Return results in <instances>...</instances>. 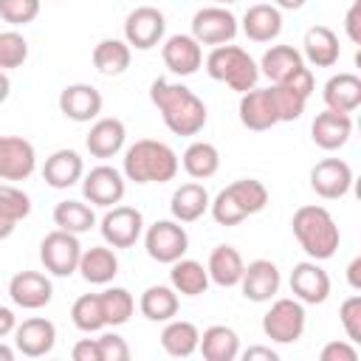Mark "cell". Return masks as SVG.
<instances>
[{
    "label": "cell",
    "instance_id": "obj_22",
    "mask_svg": "<svg viewBox=\"0 0 361 361\" xmlns=\"http://www.w3.org/2000/svg\"><path fill=\"white\" fill-rule=\"evenodd\" d=\"M353 135V116L338 110H322L310 124V138L319 149H341Z\"/></svg>",
    "mask_w": 361,
    "mask_h": 361
},
{
    "label": "cell",
    "instance_id": "obj_38",
    "mask_svg": "<svg viewBox=\"0 0 361 361\" xmlns=\"http://www.w3.org/2000/svg\"><path fill=\"white\" fill-rule=\"evenodd\" d=\"M180 164H183V169H186L189 178L206 180V178L217 175V169H220V152H217V147L209 144V141H192V144L183 149Z\"/></svg>",
    "mask_w": 361,
    "mask_h": 361
},
{
    "label": "cell",
    "instance_id": "obj_52",
    "mask_svg": "<svg viewBox=\"0 0 361 361\" xmlns=\"http://www.w3.org/2000/svg\"><path fill=\"white\" fill-rule=\"evenodd\" d=\"M243 358H245V361H254V358H265V361H276L279 355H276V353H274L271 347H259V344H257V347H248V350L243 353Z\"/></svg>",
    "mask_w": 361,
    "mask_h": 361
},
{
    "label": "cell",
    "instance_id": "obj_20",
    "mask_svg": "<svg viewBox=\"0 0 361 361\" xmlns=\"http://www.w3.org/2000/svg\"><path fill=\"white\" fill-rule=\"evenodd\" d=\"M279 285H282V276L271 259H254L243 268L240 288L248 302H271L279 293Z\"/></svg>",
    "mask_w": 361,
    "mask_h": 361
},
{
    "label": "cell",
    "instance_id": "obj_37",
    "mask_svg": "<svg viewBox=\"0 0 361 361\" xmlns=\"http://www.w3.org/2000/svg\"><path fill=\"white\" fill-rule=\"evenodd\" d=\"M197 341H200V330L186 319H169L166 327L161 330V347L172 358H189L192 353H197Z\"/></svg>",
    "mask_w": 361,
    "mask_h": 361
},
{
    "label": "cell",
    "instance_id": "obj_43",
    "mask_svg": "<svg viewBox=\"0 0 361 361\" xmlns=\"http://www.w3.org/2000/svg\"><path fill=\"white\" fill-rule=\"evenodd\" d=\"M271 96H274L279 121H296L305 113L307 99L302 93H296L293 87H288V85H271Z\"/></svg>",
    "mask_w": 361,
    "mask_h": 361
},
{
    "label": "cell",
    "instance_id": "obj_4",
    "mask_svg": "<svg viewBox=\"0 0 361 361\" xmlns=\"http://www.w3.org/2000/svg\"><path fill=\"white\" fill-rule=\"evenodd\" d=\"M268 206V189L257 178H240L217 192V197L209 203V212L217 226H237L245 217L262 212Z\"/></svg>",
    "mask_w": 361,
    "mask_h": 361
},
{
    "label": "cell",
    "instance_id": "obj_54",
    "mask_svg": "<svg viewBox=\"0 0 361 361\" xmlns=\"http://www.w3.org/2000/svg\"><path fill=\"white\" fill-rule=\"evenodd\" d=\"M271 3H274L279 11H282V8H285V11H296V8H302L307 0H271Z\"/></svg>",
    "mask_w": 361,
    "mask_h": 361
},
{
    "label": "cell",
    "instance_id": "obj_50",
    "mask_svg": "<svg viewBox=\"0 0 361 361\" xmlns=\"http://www.w3.org/2000/svg\"><path fill=\"white\" fill-rule=\"evenodd\" d=\"M73 361H102V353H99V341L96 338H79L71 350Z\"/></svg>",
    "mask_w": 361,
    "mask_h": 361
},
{
    "label": "cell",
    "instance_id": "obj_8",
    "mask_svg": "<svg viewBox=\"0 0 361 361\" xmlns=\"http://www.w3.org/2000/svg\"><path fill=\"white\" fill-rule=\"evenodd\" d=\"M144 248L155 262L172 265L189 251V234L178 220H155L144 231Z\"/></svg>",
    "mask_w": 361,
    "mask_h": 361
},
{
    "label": "cell",
    "instance_id": "obj_53",
    "mask_svg": "<svg viewBox=\"0 0 361 361\" xmlns=\"http://www.w3.org/2000/svg\"><path fill=\"white\" fill-rule=\"evenodd\" d=\"M358 271H361V257H355V259L347 265V279H350V288H353V290H358V288H361Z\"/></svg>",
    "mask_w": 361,
    "mask_h": 361
},
{
    "label": "cell",
    "instance_id": "obj_57",
    "mask_svg": "<svg viewBox=\"0 0 361 361\" xmlns=\"http://www.w3.org/2000/svg\"><path fill=\"white\" fill-rule=\"evenodd\" d=\"M231 3H237V0H214V6H231Z\"/></svg>",
    "mask_w": 361,
    "mask_h": 361
},
{
    "label": "cell",
    "instance_id": "obj_18",
    "mask_svg": "<svg viewBox=\"0 0 361 361\" xmlns=\"http://www.w3.org/2000/svg\"><path fill=\"white\" fill-rule=\"evenodd\" d=\"M237 113H240L243 127H248L254 133H262V130H271L274 124H279V113H276L271 87H251V90L240 93Z\"/></svg>",
    "mask_w": 361,
    "mask_h": 361
},
{
    "label": "cell",
    "instance_id": "obj_46",
    "mask_svg": "<svg viewBox=\"0 0 361 361\" xmlns=\"http://www.w3.org/2000/svg\"><path fill=\"white\" fill-rule=\"evenodd\" d=\"M96 341H99L102 361H127L130 358V347L118 333H102Z\"/></svg>",
    "mask_w": 361,
    "mask_h": 361
},
{
    "label": "cell",
    "instance_id": "obj_9",
    "mask_svg": "<svg viewBox=\"0 0 361 361\" xmlns=\"http://www.w3.org/2000/svg\"><path fill=\"white\" fill-rule=\"evenodd\" d=\"M166 34V17L155 6H138L124 20V42L135 51H149L161 45Z\"/></svg>",
    "mask_w": 361,
    "mask_h": 361
},
{
    "label": "cell",
    "instance_id": "obj_28",
    "mask_svg": "<svg viewBox=\"0 0 361 361\" xmlns=\"http://www.w3.org/2000/svg\"><path fill=\"white\" fill-rule=\"evenodd\" d=\"M305 54L302 59H307L310 65L316 68H333L341 56V45H338V37L333 28L327 25H310L305 31Z\"/></svg>",
    "mask_w": 361,
    "mask_h": 361
},
{
    "label": "cell",
    "instance_id": "obj_33",
    "mask_svg": "<svg viewBox=\"0 0 361 361\" xmlns=\"http://www.w3.org/2000/svg\"><path fill=\"white\" fill-rule=\"evenodd\" d=\"M28 214H31V197L14 183H3L0 186V240H8L17 223L25 220Z\"/></svg>",
    "mask_w": 361,
    "mask_h": 361
},
{
    "label": "cell",
    "instance_id": "obj_39",
    "mask_svg": "<svg viewBox=\"0 0 361 361\" xmlns=\"http://www.w3.org/2000/svg\"><path fill=\"white\" fill-rule=\"evenodd\" d=\"M54 226L71 234H85L96 226L93 206H87L85 200H59L54 206Z\"/></svg>",
    "mask_w": 361,
    "mask_h": 361
},
{
    "label": "cell",
    "instance_id": "obj_1",
    "mask_svg": "<svg viewBox=\"0 0 361 361\" xmlns=\"http://www.w3.org/2000/svg\"><path fill=\"white\" fill-rule=\"evenodd\" d=\"M149 99L158 107L164 124L175 135H197L206 127V104L197 99L186 85L169 82V79H155L149 85Z\"/></svg>",
    "mask_w": 361,
    "mask_h": 361
},
{
    "label": "cell",
    "instance_id": "obj_55",
    "mask_svg": "<svg viewBox=\"0 0 361 361\" xmlns=\"http://www.w3.org/2000/svg\"><path fill=\"white\" fill-rule=\"evenodd\" d=\"M8 93H11V82H8L6 71H0V104L8 99Z\"/></svg>",
    "mask_w": 361,
    "mask_h": 361
},
{
    "label": "cell",
    "instance_id": "obj_45",
    "mask_svg": "<svg viewBox=\"0 0 361 361\" xmlns=\"http://www.w3.org/2000/svg\"><path fill=\"white\" fill-rule=\"evenodd\" d=\"M338 319H341V327H344L347 338H350L353 344H358V341H361V296H358V293H353V296H347V299L341 302Z\"/></svg>",
    "mask_w": 361,
    "mask_h": 361
},
{
    "label": "cell",
    "instance_id": "obj_34",
    "mask_svg": "<svg viewBox=\"0 0 361 361\" xmlns=\"http://www.w3.org/2000/svg\"><path fill=\"white\" fill-rule=\"evenodd\" d=\"M130 59H133V48L116 37L99 39L93 48V68L102 76H121L130 68Z\"/></svg>",
    "mask_w": 361,
    "mask_h": 361
},
{
    "label": "cell",
    "instance_id": "obj_32",
    "mask_svg": "<svg viewBox=\"0 0 361 361\" xmlns=\"http://www.w3.org/2000/svg\"><path fill=\"white\" fill-rule=\"evenodd\" d=\"M178 307L180 299L172 285H149L138 299V310L149 322H169L178 316Z\"/></svg>",
    "mask_w": 361,
    "mask_h": 361
},
{
    "label": "cell",
    "instance_id": "obj_12",
    "mask_svg": "<svg viewBox=\"0 0 361 361\" xmlns=\"http://www.w3.org/2000/svg\"><path fill=\"white\" fill-rule=\"evenodd\" d=\"M124 192H127V180L116 166L102 164V166H93L87 175H82V195L90 206L110 209L121 203Z\"/></svg>",
    "mask_w": 361,
    "mask_h": 361
},
{
    "label": "cell",
    "instance_id": "obj_21",
    "mask_svg": "<svg viewBox=\"0 0 361 361\" xmlns=\"http://www.w3.org/2000/svg\"><path fill=\"white\" fill-rule=\"evenodd\" d=\"M56 344V327L51 319L31 316L23 324L14 327V347L28 358H42Z\"/></svg>",
    "mask_w": 361,
    "mask_h": 361
},
{
    "label": "cell",
    "instance_id": "obj_17",
    "mask_svg": "<svg viewBox=\"0 0 361 361\" xmlns=\"http://www.w3.org/2000/svg\"><path fill=\"white\" fill-rule=\"evenodd\" d=\"M8 296L23 310H39L54 299V285L42 271H20L8 282Z\"/></svg>",
    "mask_w": 361,
    "mask_h": 361
},
{
    "label": "cell",
    "instance_id": "obj_15",
    "mask_svg": "<svg viewBox=\"0 0 361 361\" xmlns=\"http://www.w3.org/2000/svg\"><path fill=\"white\" fill-rule=\"evenodd\" d=\"M290 293L302 305H322L330 296V276L316 259L296 262L290 271Z\"/></svg>",
    "mask_w": 361,
    "mask_h": 361
},
{
    "label": "cell",
    "instance_id": "obj_13",
    "mask_svg": "<svg viewBox=\"0 0 361 361\" xmlns=\"http://www.w3.org/2000/svg\"><path fill=\"white\" fill-rule=\"evenodd\" d=\"M34 169V144L20 135H0V180H28Z\"/></svg>",
    "mask_w": 361,
    "mask_h": 361
},
{
    "label": "cell",
    "instance_id": "obj_56",
    "mask_svg": "<svg viewBox=\"0 0 361 361\" xmlns=\"http://www.w3.org/2000/svg\"><path fill=\"white\" fill-rule=\"evenodd\" d=\"M11 358H14V347H8V344L0 341V361H11Z\"/></svg>",
    "mask_w": 361,
    "mask_h": 361
},
{
    "label": "cell",
    "instance_id": "obj_7",
    "mask_svg": "<svg viewBox=\"0 0 361 361\" xmlns=\"http://www.w3.org/2000/svg\"><path fill=\"white\" fill-rule=\"evenodd\" d=\"M79 257H82V243L79 234L54 228L42 237L39 243V262L45 265L48 274L54 276H71L79 268Z\"/></svg>",
    "mask_w": 361,
    "mask_h": 361
},
{
    "label": "cell",
    "instance_id": "obj_40",
    "mask_svg": "<svg viewBox=\"0 0 361 361\" xmlns=\"http://www.w3.org/2000/svg\"><path fill=\"white\" fill-rule=\"evenodd\" d=\"M99 302H102V313H104L107 327H121L135 313V299L127 288H104L99 293Z\"/></svg>",
    "mask_w": 361,
    "mask_h": 361
},
{
    "label": "cell",
    "instance_id": "obj_36",
    "mask_svg": "<svg viewBox=\"0 0 361 361\" xmlns=\"http://www.w3.org/2000/svg\"><path fill=\"white\" fill-rule=\"evenodd\" d=\"M209 282H212V279H209V271L203 268V262L186 259V257H180V259L172 262L169 285H172L180 296H200V293H206Z\"/></svg>",
    "mask_w": 361,
    "mask_h": 361
},
{
    "label": "cell",
    "instance_id": "obj_14",
    "mask_svg": "<svg viewBox=\"0 0 361 361\" xmlns=\"http://www.w3.org/2000/svg\"><path fill=\"white\" fill-rule=\"evenodd\" d=\"M353 186V169L341 158H324L310 169V189L324 200H338Z\"/></svg>",
    "mask_w": 361,
    "mask_h": 361
},
{
    "label": "cell",
    "instance_id": "obj_29",
    "mask_svg": "<svg viewBox=\"0 0 361 361\" xmlns=\"http://www.w3.org/2000/svg\"><path fill=\"white\" fill-rule=\"evenodd\" d=\"M322 99L327 104V110H338V113H353L361 104V79L350 71L336 73L324 82Z\"/></svg>",
    "mask_w": 361,
    "mask_h": 361
},
{
    "label": "cell",
    "instance_id": "obj_51",
    "mask_svg": "<svg viewBox=\"0 0 361 361\" xmlns=\"http://www.w3.org/2000/svg\"><path fill=\"white\" fill-rule=\"evenodd\" d=\"M14 327H17L14 310H11V307H0V341H3L8 333H14Z\"/></svg>",
    "mask_w": 361,
    "mask_h": 361
},
{
    "label": "cell",
    "instance_id": "obj_16",
    "mask_svg": "<svg viewBox=\"0 0 361 361\" xmlns=\"http://www.w3.org/2000/svg\"><path fill=\"white\" fill-rule=\"evenodd\" d=\"M102 93L87 85V82H73V85H65L62 93H59V110L65 118L76 121V124H85V121H93L99 118L102 113Z\"/></svg>",
    "mask_w": 361,
    "mask_h": 361
},
{
    "label": "cell",
    "instance_id": "obj_5",
    "mask_svg": "<svg viewBox=\"0 0 361 361\" xmlns=\"http://www.w3.org/2000/svg\"><path fill=\"white\" fill-rule=\"evenodd\" d=\"M206 73L214 82H226L231 90L245 93L251 87H257L259 65L254 62V56L248 51L226 42V45H214L212 54L206 56Z\"/></svg>",
    "mask_w": 361,
    "mask_h": 361
},
{
    "label": "cell",
    "instance_id": "obj_58",
    "mask_svg": "<svg viewBox=\"0 0 361 361\" xmlns=\"http://www.w3.org/2000/svg\"><path fill=\"white\" fill-rule=\"evenodd\" d=\"M0 6H3V0H0Z\"/></svg>",
    "mask_w": 361,
    "mask_h": 361
},
{
    "label": "cell",
    "instance_id": "obj_27",
    "mask_svg": "<svg viewBox=\"0 0 361 361\" xmlns=\"http://www.w3.org/2000/svg\"><path fill=\"white\" fill-rule=\"evenodd\" d=\"M76 271L90 285H107L118 274V257L110 245H90V248H82Z\"/></svg>",
    "mask_w": 361,
    "mask_h": 361
},
{
    "label": "cell",
    "instance_id": "obj_25",
    "mask_svg": "<svg viewBox=\"0 0 361 361\" xmlns=\"http://www.w3.org/2000/svg\"><path fill=\"white\" fill-rule=\"evenodd\" d=\"M209 203H212V197H209L206 186L197 180H189L172 192L169 212H172V220H178V223H195L209 212Z\"/></svg>",
    "mask_w": 361,
    "mask_h": 361
},
{
    "label": "cell",
    "instance_id": "obj_6",
    "mask_svg": "<svg viewBox=\"0 0 361 361\" xmlns=\"http://www.w3.org/2000/svg\"><path fill=\"white\" fill-rule=\"evenodd\" d=\"M305 324H307V316H305V305L293 296H285V299H274V305L268 307V313L262 316V333L276 341V344H293L302 338L305 333Z\"/></svg>",
    "mask_w": 361,
    "mask_h": 361
},
{
    "label": "cell",
    "instance_id": "obj_10",
    "mask_svg": "<svg viewBox=\"0 0 361 361\" xmlns=\"http://www.w3.org/2000/svg\"><path fill=\"white\" fill-rule=\"evenodd\" d=\"M237 17L226 6H206L192 17V37L200 45H226L237 37Z\"/></svg>",
    "mask_w": 361,
    "mask_h": 361
},
{
    "label": "cell",
    "instance_id": "obj_42",
    "mask_svg": "<svg viewBox=\"0 0 361 361\" xmlns=\"http://www.w3.org/2000/svg\"><path fill=\"white\" fill-rule=\"evenodd\" d=\"M28 59V42L20 31H0V71H14Z\"/></svg>",
    "mask_w": 361,
    "mask_h": 361
},
{
    "label": "cell",
    "instance_id": "obj_35",
    "mask_svg": "<svg viewBox=\"0 0 361 361\" xmlns=\"http://www.w3.org/2000/svg\"><path fill=\"white\" fill-rule=\"evenodd\" d=\"M302 65H305V59L293 45H271L259 59V73H265L274 85H279L288 76H293Z\"/></svg>",
    "mask_w": 361,
    "mask_h": 361
},
{
    "label": "cell",
    "instance_id": "obj_44",
    "mask_svg": "<svg viewBox=\"0 0 361 361\" xmlns=\"http://www.w3.org/2000/svg\"><path fill=\"white\" fill-rule=\"evenodd\" d=\"M39 14V0H3L0 17L8 25H28Z\"/></svg>",
    "mask_w": 361,
    "mask_h": 361
},
{
    "label": "cell",
    "instance_id": "obj_2",
    "mask_svg": "<svg viewBox=\"0 0 361 361\" xmlns=\"http://www.w3.org/2000/svg\"><path fill=\"white\" fill-rule=\"evenodd\" d=\"M290 228H293V237L302 245V251L316 262L330 259L338 251L341 231L324 206H316V203L299 206L290 217Z\"/></svg>",
    "mask_w": 361,
    "mask_h": 361
},
{
    "label": "cell",
    "instance_id": "obj_31",
    "mask_svg": "<svg viewBox=\"0 0 361 361\" xmlns=\"http://www.w3.org/2000/svg\"><path fill=\"white\" fill-rule=\"evenodd\" d=\"M243 268H245V262H243V257H240V251H237L234 245H214V248H212L206 271H209V279H212L214 285H220V288H234V285H240Z\"/></svg>",
    "mask_w": 361,
    "mask_h": 361
},
{
    "label": "cell",
    "instance_id": "obj_24",
    "mask_svg": "<svg viewBox=\"0 0 361 361\" xmlns=\"http://www.w3.org/2000/svg\"><path fill=\"white\" fill-rule=\"evenodd\" d=\"M85 175V161L76 149H56L42 164V180L51 189H68Z\"/></svg>",
    "mask_w": 361,
    "mask_h": 361
},
{
    "label": "cell",
    "instance_id": "obj_26",
    "mask_svg": "<svg viewBox=\"0 0 361 361\" xmlns=\"http://www.w3.org/2000/svg\"><path fill=\"white\" fill-rule=\"evenodd\" d=\"M243 34L251 42H271L282 34V11L274 3H257L248 6L243 14Z\"/></svg>",
    "mask_w": 361,
    "mask_h": 361
},
{
    "label": "cell",
    "instance_id": "obj_48",
    "mask_svg": "<svg viewBox=\"0 0 361 361\" xmlns=\"http://www.w3.org/2000/svg\"><path fill=\"white\" fill-rule=\"evenodd\" d=\"M279 85H288V87H293L296 93H302L305 99H310V93H313V73H310V68H299L293 76H288L285 82H279Z\"/></svg>",
    "mask_w": 361,
    "mask_h": 361
},
{
    "label": "cell",
    "instance_id": "obj_30",
    "mask_svg": "<svg viewBox=\"0 0 361 361\" xmlns=\"http://www.w3.org/2000/svg\"><path fill=\"white\" fill-rule=\"evenodd\" d=\"M197 350L206 361H234L240 355V336L226 324H212L200 333Z\"/></svg>",
    "mask_w": 361,
    "mask_h": 361
},
{
    "label": "cell",
    "instance_id": "obj_23",
    "mask_svg": "<svg viewBox=\"0 0 361 361\" xmlns=\"http://www.w3.org/2000/svg\"><path fill=\"white\" fill-rule=\"evenodd\" d=\"M124 141H127V127H124V121L107 116V118H96V121H93L90 133H87V138H85V147H87V152H90L93 158H113V155L121 152Z\"/></svg>",
    "mask_w": 361,
    "mask_h": 361
},
{
    "label": "cell",
    "instance_id": "obj_19",
    "mask_svg": "<svg viewBox=\"0 0 361 361\" xmlns=\"http://www.w3.org/2000/svg\"><path fill=\"white\" fill-rule=\"evenodd\" d=\"M161 59L175 76H192L203 68V48L192 34H172L161 45Z\"/></svg>",
    "mask_w": 361,
    "mask_h": 361
},
{
    "label": "cell",
    "instance_id": "obj_47",
    "mask_svg": "<svg viewBox=\"0 0 361 361\" xmlns=\"http://www.w3.org/2000/svg\"><path fill=\"white\" fill-rule=\"evenodd\" d=\"M322 361H358V350L355 344L347 338V341H327L319 353Z\"/></svg>",
    "mask_w": 361,
    "mask_h": 361
},
{
    "label": "cell",
    "instance_id": "obj_49",
    "mask_svg": "<svg viewBox=\"0 0 361 361\" xmlns=\"http://www.w3.org/2000/svg\"><path fill=\"white\" fill-rule=\"evenodd\" d=\"M344 31L350 37V42H361V0H353V6L347 8V17H344Z\"/></svg>",
    "mask_w": 361,
    "mask_h": 361
},
{
    "label": "cell",
    "instance_id": "obj_41",
    "mask_svg": "<svg viewBox=\"0 0 361 361\" xmlns=\"http://www.w3.org/2000/svg\"><path fill=\"white\" fill-rule=\"evenodd\" d=\"M71 322L76 324V330L82 333H96L104 324V313H102V302H99V293H82L73 307H71Z\"/></svg>",
    "mask_w": 361,
    "mask_h": 361
},
{
    "label": "cell",
    "instance_id": "obj_3",
    "mask_svg": "<svg viewBox=\"0 0 361 361\" xmlns=\"http://www.w3.org/2000/svg\"><path fill=\"white\" fill-rule=\"evenodd\" d=\"M180 161L175 149L155 138H141L124 152L121 175L133 183H166L178 175Z\"/></svg>",
    "mask_w": 361,
    "mask_h": 361
},
{
    "label": "cell",
    "instance_id": "obj_11",
    "mask_svg": "<svg viewBox=\"0 0 361 361\" xmlns=\"http://www.w3.org/2000/svg\"><path fill=\"white\" fill-rule=\"evenodd\" d=\"M99 231L110 248H130L144 234V214L135 206H110L99 223Z\"/></svg>",
    "mask_w": 361,
    "mask_h": 361
}]
</instances>
